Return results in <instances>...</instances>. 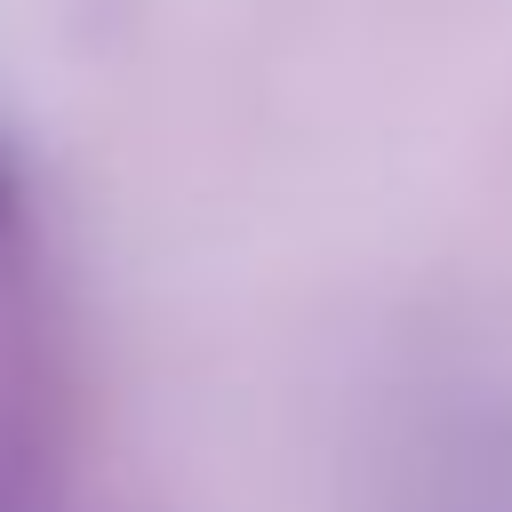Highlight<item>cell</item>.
Returning <instances> with one entry per match:
<instances>
[{
	"label": "cell",
	"instance_id": "cell-1",
	"mask_svg": "<svg viewBox=\"0 0 512 512\" xmlns=\"http://www.w3.org/2000/svg\"><path fill=\"white\" fill-rule=\"evenodd\" d=\"M24 200L16 176L0 160V512L24 496L32 464H40V376H32V312H24Z\"/></svg>",
	"mask_w": 512,
	"mask_h": 512
}]
</instances>
